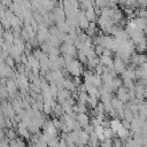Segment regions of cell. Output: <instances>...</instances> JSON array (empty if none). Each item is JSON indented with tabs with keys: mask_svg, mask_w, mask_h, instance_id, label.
I'll return each instance as SVG.
<instances>
[{
	"mask_svg": "<svg viewBox=\"0 0 147 147\" xmlns=\"http://www.w3.org/2000/svg\"><path fill=\"white\" fill-rule=\"evenodd\" d=\"M136 15L141 18H147V8H139L136 10Z\"/></svg>",
	"mask_w": 147,
	"mask_h": 147,
	"instance_id": "cell-5",
	"label": "cell"
},
{
	"mask_svg": "<svg viewBox=\"0 0 147 147\" xmlns=\"http://www.w3.org/2000/svg\"><path fill=\"white\" fill-rule=\"evenodd\" d=\"M117 99H119L123 103L130 101V95H129V90L124 86H121L117 88Z\"/></svg>",
	"mask_w": 147,
	"mask_h": 147,
	"instance_id": "cell-2",
	"label": "cell"
},
{
	"mask_svg": "<svg viewBox=\"0 0 147 147\" xmlns=\"http://www.w3.org/2000/svg\"><path fill=\"white\" fill-rule=\"evenodd\" d=\"M137 6H139L140 8H147V0H138Z\"/></svg>",
	"mask_w": 147,
	"mask_h": 147,
	"instance_id": "cell-6",
	"label": "cell"
},
{
	"mask_svg": "<svg viewBox=\"0 0 147 147\" xmlns=\"http://www.w3.org/2000/svg\"><path fill=\"white\" fill-rule=\"evenodd\" d=\"M0 147H9V145L6 141H2V142H0Z\"/></svg>",
	"mask_w": 147,
	"mask_h": 147,
	"instance_id": "cell-7",
	"label": "cell"
},
{
	"mask_svg": "<svg viewBox=\"0 0 147 147\" xmlns=\"http://www.w3.org/2000/svg\"><path fill=\"white\" fill-rule=\"evenodd\" d=\"M125 69H126V63L121 57H116L113 62V70L115 71V74H123Z\"/></svg>",
	"mask_w": 147,
	"mask_h": 147,
	"instance_id": "cell-1",
	"label": "cell"
},
{
	"mask_svg": "<svg viewBox=\"0 0 147 147\" xmlns=\"http://www.w3.org/2000/svg\"><path fill=\"white\" fill-rule=\"evenodd\" d=\"M108 2H109V0H93V3L95 5V8H98V9L107 7Z\"/></svg>",
	"mask_w": 147,
	"mask_h": 147,
	"instance_id": "cell-4",
	"label": "cell"
},
{
	"mask_svg": "<svg viewBox=\"0 0 147 147\" xmlns=\"http://www.w3.org/2000/svg\"><path fill=\"white\" fill-rule=\"evenodd\" d=\"M76 121L80 124V126L85 127V126H87L90 124V121L91 119H90V117H88V115L86 113H80V114H78L76 116Z\"/></svg>",
	"mask_w": 147,
	"mask_h": 147,
	"instance_id": "cell-3",
	"label": "cell"
}]
</instances>
